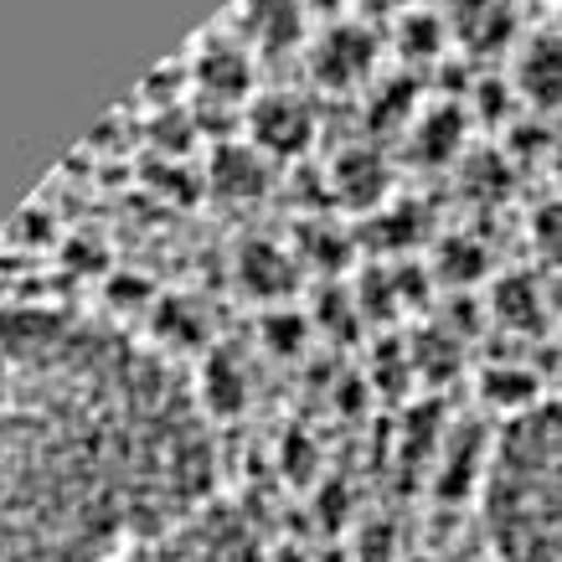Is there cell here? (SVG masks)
I'll return each mask as SVG.
<instances>
[{
  "mask_svg": "<svg viewBox=\"0 0 562 562\" xmlns=\"http://www.w3.org/2000/svg\"><path fill=\"white\" fill-rule=\"evenodd\" d=\"M202 83L217 93H243L248 88V57L238 47H212L202 57Z\"/></svg>",
  "mask_w": 562,
  "mask_h": 562,
  "instance_id": "8fae6325",
  "label": "cell"
},
{
  "mask_svg": "<svg viewBox=\"0 0 562 562\" xmlns=\"http://www.w3.org/2000/svg\"><path fill=\"white\" fill-rule=\"evenodd\" d=\"M516 88L542 109L562 103V36H531L516 57Z\"/></svg>",
  "mask_w": 562,
  "mask_h": 562,
  "instance_id": "5b68a950",
  "label": "cell"
},
{
  "mask_svg": "<svg viewBox=\"0 0 562 562\" xmlns=\"http://www.w3.org/2000/svg\"><path fill=\"white\" fill-rule=\"evenodd\" d=\"M202 397L72 310H0V562H114L206 506Z\"/></svg>",
  "mask_w": 562,
  "mask_h": 562,
  "instance_id": "6da1fadb",
  "label": "cell"
},
{
  "mask_svg": "<svg viewBox=\"0 0 562 562\" xmlns=\"http://www.w3.org/2000/svg\"><path fill=\"white\" fill-rule=\"evenodd\" d=\"M367 63H372V36L357 32V26H330L315 42V72L325 83H351Z\"/></svg>",
  "mask_w": 562,
  "mask_h": 562,
  "instance_id": "8992f818",
  "label": "cell"
},
{
  "mask_svg": "<svg viewBox=\"0 0 562 562\" xmlns=\"http://www.w3.org/2000/svg\"><path fill=\"white\" fill-rule=\"evenodd\" d=\"M212 187L227 191V196L263 191V155H258V145H222L212 155Z\"/></svg>",
  "mask_w": 562,
  "mask_h": 562,
  "instance_id": "ba28073f",
  "label": "cell"
},
{
  "mask_svg": "<svg viewBox=\"0 0 562 562\" xmlns=\"http://www.w3.org/2000/svg\"><path fill=\"white\" fill-rule=\"evenodd\" d=\"M243 284L254 294H284L294 284V263H290V254H279L273 243H248L243 248Z\"/></svg>",
  "mask_w": 562,
  "mask_h": 562,
  "instance_id": "9c48e42d",
  "label": "cell"
},
{
  "mask_svg": "<svg viewBox=\"0 0 562 562\" xmlns=\"http://www.w3.org/2000/svg\"><path fill=\"white\" fill-rule=\"evenodd\" d=\"M480 495L495 562H562V403H537L506 424Z\"/></svg>",
  "mask_w": 562,
  "mask_h": 562,
  "instance_id": "7a4b0ae2",
  "label": "cell"
},
{
  "mask_svg": "<svg viewBox=\"0 0 562 562\" xmlns=\"http://www.w3.org/2000/svg\"><path fill=\"white\" fill-rule=\"evenodd\" d=\"M248 26L263 42H290L300 32V0H248Z\"/></svg>",
  "mask_w": 562,
  "mask_h": 562,
  "instance_id": "30bf717a",
  "label": "cell"
},
{
  "mask_svg": "<svg viewBox=\"0 0 562 562\" xmlns=\"http://www.w3.org/2000/svg\"><path fill=\"white\" fill-rule=\"evenodd\" d=\"M114 562H263V552H258L254 527L233 506L206 501L191 516H181L176 527L155 531L150 542L130 547Z\"/></svg>",
  "mask_w": 562,
  "mask_h": 562,
  "instance_id": "3957f363",
  "label": "cell"
},
{
  "mask_svg": "<svg viewBox=\"0 0 562 562\" xmlns=\"http://www.w3.org/2000/svg\"><path fill=\"white\" fill-rule=\"evenodd\" d=\"M336 196H346L351 206H367V202H376L382 191H387V176H382V160H376L372 150H341L336 155Z\"/></svg>",
  "mask_w": 562,
  "mask_h": 562,
  "instance_id": "52a82bcc",
  "label": "cell"
},
{
  "mask_svg": "<svg viewBox=\"0 0 562 562\" xmlns=\"http://www.w3.org/2000/svg\"><path fill=\"white\" fill-rule=\"evenodd\" d=\"M537 243H542V254L552 258V263H562V196L542 206V217H537Z\"/></svg>",
  "mask_w": 562,
  "mask_h": 562,
  "instance_id": "7c38bea8",
  "label": "cell"
},
{
  "mask_svg": "<svg viewBox=\"0 0 562 562\" xmlns=\"http://www.w3.org/2000/svg\"><path fill=\"white\" fill-rule=\"evenodd\" d=\"M310 135H315V114H310L305 99L294 93H269V99L254 103V145L269 155H294L305 150Z\"/></svg>",
  "mask_w": 562,
  "mask_h": 562,
  "instance_id": "277c9868",
  "label": "cell"
}]
</instances>
